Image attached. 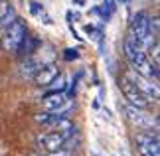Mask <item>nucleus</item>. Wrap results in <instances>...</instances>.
Returning a JSON list of instances; mask_svg holds the SVG:
<instances>
[{
	"label": "nucleus",
	"instance_id": "nucleus-1",
	"mask_svg": "<svg viewBox=\"0 0 160 156\" xmlns=\"http://www.w3.org/2000/svg\"><path fill=\"white\" fill-rule=\"evenodd\" d=\"M125 55H127L128 63H131V69L142 73V75L148 77V79L158 81V63H152V61L146 58L144 49H138L128 38L125 40Z\"/></svg>",
	"mask_w": 160,
	"mask_h": 156
},
{
	"label": "nucleus",
	"instance_id": "nucleus-2",
	"mask_svg": "<svg viewBox=\"0 0 160 156\" xmlns=\"http://www.w3.org/2000/svg\"><path fill=\"white\" fill-rule=\"evenodd\" d=\"M26 34H28V32H26V24H24V20H20V18H14V22H12L10 26L4 28L2 49H4L6 53H16Z\"/></svg>",
	"mask_w": 160,
	"mask_h": 156
},
{
	"label": "nucleus",
	"instance_id": "nucleus-3",
	"mask_svg": "<svg viewBox=\"0 0 160 156\" xmlns=\"http://www.w3.org/2000/svg\"><path fill=\"white\" fill-rule=\"evenodd\" d=\"M119 85H121V91H122V95L127 97V101L132 105V107H138V109H148V105H150V99L144 95L142 91L138 89L137 85L132 83L131 79H128L127 75H122L121 81H119Z\"/></svg>",
	"mask_w": 160,
	"mask_h": 156
},
{
	"label": "nucleus",
	"instance_id": "nucleus-4",
	"mask_svg": "<svg viewBox=\"0 0 160 156\" xmlns=\"http://www.w3.org/2000/svg\"><path fill=\"white\" fill-rule=\"evenodd\" d=\"M148 14L144 10H138L137 14L132 16V22H131V32H128V40H131L138 49H142V42L148 34Z\"/></svg>",
	"mask_w": 160,
	"mask_h": 156
},
{
	"label": "nucleus",
	"instance_id": "nucleus-5",
	"mask_svg": "<svg viewBox=\"0 0 160 156\" xmlns=\"http://www.w3.org/2000/svg\"><path fill=\"white\" fill-rule=\"evenodd\" d=\"M125 75L131 79L132 83L137 85L138 89L150 99V101H158V87H156V85H152V81H150L148 77H144L142 73H138V71H134V69H128Z\"/></svg>",
	"mask_w": 160,
	"mask_h": 156
},
{
	"label": "nucleus",
	"instance_id": "nucleus-6",
	"mask_svg": "<svg viewBox=\"0 0 160 156\" xmlns=\"http://www.w3.org/2000/svg\"><path fill=\"white\" fill-rule=\"evenodd\" d=\"M137 148L142 156H160V142L156 134L150 133L137 134Z\"/></svg>",
	"mask_w": 160,
	"mask_h": 156
},
{
	"label": "nucleus",
	"instance_id": "nucleus-7",
	"mask_svg": "<svg viewBox=\"0 0 160 156\" xmlns=\"http://www.w3.org/2000/svg\"><path fill=\"white\" fill-rule=\"evenodd\" d=\"M125 117L128 118V123L134 124V127H140V128H152V127H156V118H152L150 115H146L144 109L132 107V105L125 107Z\"/></svg>",
	"mask_w": 160,
	"mask_h": 156
},
{
	"label": "nucleus",
	"instance_id": "nucleus-8",
	"mask_svg": "<svg viewBox=\"0 0 160 156\" xmlns=\"http://www.w3.org/2000/svg\"><path fill=\"white\" fill-rule=\"evenodd\" d=\"M65 142H67V138L63 136V133H59V130L40 134L38 138H36V144H38L40 150L44 148V150H48V152H53V150H58V148H63Z\"/></svg>",
	"mask_w": 160,
	"mask_h": 156
},
{
	"label": "nucleus",
	"instance_id": "nucleus-9",
	"mask_svg": "<svg viewBox=\"0 0 160 156\" xmlns=\"http://www.w3.org/2000/svg\"><path fill=\"white\" fill-rule=\"evenodd\" d=\"M58 73H59V69H58V65H53V63L40 65L38 69H36V73H34V81L40 87H48L55 77H58Z\"/></svg>",
	"mask_w": 160,
	"mask_h": 156
},
{
	"label": "nucleus",
	"instance_id": "nucleus-10",
	"mask_svg": "<svg viewBox=\"0 0 160 156\" xmlns=\"http://www.w3.org/2000/svg\"><path fill=\"white\" fill-rule=\"evenodd\" d=\"M67 105V97L63 93H52V95L44 97V109L50 111V113H58V111H63Z\"/></svg>",
	"mask_w": 160,
	"mask_h": 156
},
{
	"label": "nucleus",
	"instance_id": "nucleus-11",
	"mask_svg": "<svg viewBox=\"0 0 160 156\" xmlns=\"http://www.w3.org/2000/svg\"><path fill=\"white\" fill-rule=\"evenodd\" d=\"M14 18H16V8L6 0H0V28L4 30L6 26H10Z\"/></svg>",
	"mask_w": 160,
	"mask_h": 156
},
{
	"label": "nucleus",
	"instance_id": "nucleus-12",
	"mask_svg": "<svg viewBox=\"0 0 160 156\" xmlns=\"http://www.w3.org/2000/svg\"><path fill=\"white\" fill-rule=\"evenodd\" d=\"M38 46H40V42H38V40H34V38H30V36L26 34L16 53H22V55H26V58H30V55H34V49L38 48Z\"/></svg>",
	"mask_w": 160,
	"mask_h": 156
},
{
	"label": "nucleus",
	"instance_id": "nucleus-13",
	"mask_svg": "<svg viewBox=\"0 0 160 156\" xmlns=\"http://www.w3.org/2000/svg\"><path fill=\"white\" fill-rule=\"evenodd\" d=\"M50 85H52V89H50L52 93H63L67 89V77L63 73H58V77H55Z\"/></svg>",
	"mask_w": 160,
	"mask_h": 156
},
{
	"label": "nucleus",
	"instance_id": "nucleus-14",
	"mask_svg": "<svg viewBox=\"0 0 160 156\" xmlns=\"http://www.w3.org/2000/svg\"><path fill=\"white\" fill-rule=\"evenodd\" d=\"M81 58V53H79V49H73V48H67L63 49V59L65 61H75Z\"/></svg>",
	"mask_w": 160,
	"mask_h": 156
},
{
	"label": "nucleus",
	"instance_id": "nucleus-15",
	"mask_svg": "<svg viewBox=\"0 0 160 156\" xmlns=\"http://www.w3.org/2000/svg\"><path fill=\"white\" fill-rule=\"evenodd\" d=\"M28 6H30V12H32L34 16H40L42 12H44V6H42V4H38V2H34V0H32V2H30Z\"/></svg>",
	"mask_w": 160,
	"mask_h": 156
},
{
	"label": "nucleus",
	"instance_id": "nucleus-16",
	"mask_svg": "<svg viewBox=\"0 0 160 156\" xmlns=\"http://www.w3.org/2000/svg\"><path fill=\"white\" fill-rule=\"evenodd\" d=\"M48 156H69V152H67V150H63V148H58V150L50 152Z\"/></svg>",
	"mask_w": 160,
	"mask_h": 156
},
{
	"label": "nucleus",
	"instance_id": "nucleus-17",
	"mask_svg": "<svg viewBox=\"0 0 160 156\" xmlns=\"http://www.w3.org/2000/svg\"><path fill=\"white\" fill-rule=\"evenodd\" d=\"M69 32H71V36H73V38H75V40H79V42H81V40H83V38H81V36H79V34H77V30H75V28H73V24H71V22H69Z\"/></svg>",
	"mask_w": 160,
	"mask_h": 156
},
{
	"label": "nucleus",
	"instance_id": "nucleus-18",
	"mask_svg": "<svg viewBox=\"0 0 160 156\" xmlns=\"http://www.w3.org/2000/svg\"><path fill=\"white\" fill-rule=\"evenodd\" d=\"M83 30H85V34H87V36H89V38H91V34H93V32H95V28H93V26H85Z\"/></svg>",
	"mask_w": 160,
	"mask_h": 156
},
{
	"label": "nucleus",
	"instance_id": "nucleus-19",
	"mask_svg": "<svg viewBox=\"0 0 160 156\" xmlns=\"http://www.w3.org/2000/svg\"><path fill=\"white\" fill-rule=\"evenodd\" d=\"M73 4H75V6H85V4H87V0H73Z\"/></svg>",
	"mask_w": 160,
	"mask_h": 156
},
{
	"label": "nucleus",
	"instance_id": "nucleus-20",
	"mask_svg": "<svg viewBox=\"0 0 160 156\" xmlns=\"http://www.w3.org/2000/svg\"><path fill=\"white\" fill-rule=\"evenodd\" d=\"M30 156H42L40 152H32V154H30Z\"/></svg>",
	"mask_w": 160,
	"mask_h": 156
},
{
	"label": "nucleus",
	"instance_id": "nucleus-21",
	"mask_svg": "<svg viewBox=\"0 0 160 156\" xmlns=\"http://www.w3.org/2000/svg\"><path fill=\"white\" fill-rule=\"evenodd\" d=\"M119 2H131V0H119Z\"/></svg>",
	"mask_w": 160,
	"mask_h": 156
}]
</instances>
